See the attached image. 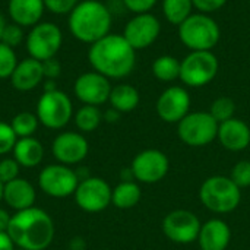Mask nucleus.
<instances>
[{
    "label": "nucleus",
    "mask_w": 250,
    "mask_h": 250,
    "mask_svg": "<svg viewBox=\"0 0 250 250\" xmlns=\"http://www.w3.org/2000/svg\"><path fill=\"white\" fill-rule=\"evenodd\" d=\"M220 70L218 57L212 51H190L180 62V81L190 88L211 83Z\"/></svg>",
    "instance_id": "nucleus-6"
},
{
    "label": "nucleus",
    "mask_w": 250,
    "mask_h": 250,
    "mask_svg": "<svg viewBox=\"0 0 250 250\" xmlns=\"http://www.w3.org/2000/svg\"><path fill=\"white\" fill-rule=\"evenodd\" d=\"M142 198L141 188L136 182H120L111 193V204L119 209H130L139 204Z\"/></svg>",
    "instance_id": "nucleus-25"
},
{
    "label": "nucleus",
    "mask_w": 250,
    "mask_h": 250,
    "mask_svg": "<svg viewBox=\"0 0 250 250\" xmlns=\"http://www.w3.org/2000/svg\"><path fill=\"white\" fill-rule=\"evenodd\" d=\"M18 64L15 48L0 42V79H10Z\"/></svg>",
    "instance_id": "nucleus-31"
},
{
    "label": "nucleus",
    "mask_w": 250,
    "mask_h": 250,
    "mask_svg": "<svg viewBox=\"0 0 250 250\" xmlns=\"http://www.w3.org/2000/svg\"><path fill=\"white\" fill-rule=\"evenodd\" d=\"M113 16L110 9L98 0L79 1L69 13V31L81 42L94 44L110 34Z\"/></svg>",
    "instance_id": "nucleus-3"
},
{
    "label": "nucleus",
    "mask_w": 250,
    "mask_h": 250,
    "mask_svg": "<svg viewBox=\"0 0 250 250\" xmlns=\"http://www.w3.org/2000/svg\"><path fill=\"white\" fill-rule=\"evenodd\" d=\"M161 22L151 12L133 15L123 29L125 40L138 51L151 47L160 37Z\"/></svg>",
    "instance_id": "nucleus-14"
},
{
    "label": "nucleus",
    "mask_w": 250,
    "mask_h": 250,
    "mask_svg": "<svg viewBox=\"0 0 250 250\" xmlns=\"http://www.w3.org/2000/svg\"><path fill=\"white\" fill-rule=\"evenodd\" d=\"M190 94L186 88L173 85L166 88L157 103L155 110L158 117L166 123H179L185 116L190 113Z\"/></svg>",
    "instance_id": "nucleus-15"
},
{
    "label": "nucleus",
    "mask_w": 250,
    "mask_h": 250,
    "mask_svg": "<svg viewBox=\"0 0 250 250\" xmlns=\"http://www.w3.org/2000/svg\"><path fill=\"white\" fill-rule=\"evenodd\" d=\"M67 250H69V249H67Z\"/></svg>",
    "instance_id": "nucleus-49"
},
{
    "label": "nucleus",
    "mask_w": 250,
    "mask_h": 250,
    "mask_svg": "<svg viewBox=\"0 0 250 250\" xmlns=\"http://www.w3.org/2000/svg\"><path fill=\"white\" fill-rule=\"evenodd\" d=\"M202 223L199 217L188 209L168 212L161 224L164 236L176 245H190L198 240Z\"/></svg>",
    "instance_id": "nucleus-10"
},
{
    "label": "nucleus",
    "mask_w": 250,
    "mask_h": 250,
    "mask_svg": "<svg viewBox=\"0 0 250 250\" xmlns=\"http://www.w3.org/2000/svg\"><path fill=\"white\" fill-rule=\"evenodd\" d=\"M13 158L18 161L21 167L25 168H32L37 167L42 158H44V146L42 144L34 138H19L15 144V148L12 151Z\"/></svg>",
    "instance_id": "nucleus-23"
},
{
    "label": "nucleus",
    "mask_w": 250,
    "mask_h": 250,
    "mask_svg": "<svg viewBox=\"0 0 250 250\" xmlns=\"http://www.w3.org/2000/svg\"><path fill=\"white\" fill-rule=\"evenodd\" d=\"M42 88H44V92H51V91L59 89L54 79H44V81H42Z\"/></svg>",
    "instance_id": "nucleus-44"
},
{
    "label": "nucleus",
    "mask_w": 250,
    "mask_h": 250,
    "mask_svg": "<svg viewBox=\"0 0 250 250\" xmlns=\"http://www.w3.org/2000/svg\"><path fill=\"white\" fill-rule=\"evenodd\" d=\"M236 113V103L230 97H218L212 101L209 107V114L220 123L227 122L234 117Z\"/></svg>",
    "instance_id": "nucleus-30"
},
{
    "label": "nucleus",
    "mask_w": 250,
    "mask_h": 250,
    "mask_svg": "<svg viewBox=\"0 0 250 250\" xmlns=\"http://www.w3.org/2000/svg\"><path fill=\"white\" fill-rule=\"evenodd\" d=\"M19 170L21 166L18 164V161L15 158H3L0 160V180L4 183L15 180L19 177Z\"/></svg>",
    "instance_id": "nucleus-35"
},
{
    "label": "nucleus",
    "mask_w": 250,
    "mask_h": 250,
    "mask_svg": "<svg viewBox=\"0 0 250 250\" xmlns=\"http://www.w3.org/2000/svg\"><path fill=\"white\" fill-rule=\"evenodd\" d=\"M79 185L76 171L64 164H50L38 174L40 189L51 198H67Z\"/></svg>",
    "instance_id": "nucleus-11"
},
{
    "label": "nucleus",
    "mask_w": 250,
    "mask_h": 250,
    "mask_svg": "<svg viewBox=\"0 0 250 250\" xmlns=\"http://www.w3.org/2000/svg\"><path fill=\"white\" fill-rule=\"evenodd\" d=\"M86 243L82 237H73L69 243V250H85Z\"/></svg>",
    "instance_id": "nucleus-43"
},
{
    "label": "nucleus",
    "mask_w": 250,
    "mask_h": 250,
    "mask_svg": "<svg viewBox=\"0 0 250 250\" xmlns=\"http://www.w3.org/2000/svg\"><path fill=\"white\" fill-rule=\"evenodd\" d=\"M120 116H122V113H119V111L114 110V108H110V110H107V111L103 114V119H104L105 122H108V123H116V122L120 119Z\"/></svg>",
    "instance_id": "nucleus-42"
},
{
    "label": "nucleus",
    "mask_w": 250,
    "mask_h": 250,
    "mask_svg": "<svg viewBox=\"0 0 250 250\" xmlns=\"http://www.w3.org/2000/svg\"><path fill=\"white\" fill-rule=\"evenodd\" d=\"M217 139L231 152L245 151L250 145V127L249 125L240 119H230L218 125V135Z\"/></svg>",
    "instance_id": "nucleus-18"
},
{
    "label": "nucleus",
    "mask_w": 250,
    "mask_h": 250,
    "mask_svg": "<svg viewBox=\"0 0 250 250\" xmlns=\"http://www.w3.org/2000/svg\"><path fill=\"white\" fill-rule=\"evenodd\" d=\"M249 3H250V0H249Z\"/></svg>",
    "instance_id": "nucleus-47"
},
{
    "label": "nucleus",
    "mask_w": 250,
    "mask_h": 250,
    "mask_svg": "<svg viewBox=\"0 0 250 250\" xmlns=\"http://www.w3.org/2000/svg\"><path fill=\"white\" fill-rule=\"evenodd\" d=\"M161 9L164 18L171 25L179 26L193 13V3L192 0H163Z\"/></svg>",
    "instance_id": "nucleus-27"
},
{
    "label": "nucleus",
    "mask_w": 250,
    "mask_h": 250,
    "mask_svg": "<svg viewBox=\"0 0 250 250\" xmlns=\"http://www.w3.org/2000/svg\"><path fill=\"white\" fill-rule=\"evenodd\" d=\"M88 60L92 69L108 79L129 76L136 66V50L122 34H108L89 45Z\"/></svg>",
    "instance_id": "nucleus-1"
},
{
    "label": "nucleus",
    "mask_w": 250,
    "mask_h": 250,
    "mask_svg": "<svg viewBox=\"0 0 250 250\" xmlns=\"http://www.w3.org/2000/svg\"><path fill=\"white\" fill-rule=\"evenodd\" d=\"M45 10L54 15H69L72 9L79 3V0H42Z\"/></svg>",
    "instance_id": "nucleus-36"
},
{
    "label": "nucleus",
    "mask_w": 250,
    "mask_h": 250,
    "mask_svg": "<svg viewBox=\"0 0 250 250\" xmlns=\"http://www.w3.org/2000/svg\"><path fill=\"white\" fill-rule=\"evenodd\" d=\"M3 188H4V185H3V182L0 180V202L3 201Z\"/></svg>",
    "instance_id": "nucleus-46"
},
{
    "label": "nucleus",
    "mask_w": 250,
    "mask_h": 250,
    "mask_svg": "<svg viewBox=\"0 0 250 250\" xmlns=\"http://www.w3.org/2000/svg\"><path fill=\"white\" fill-rule=\"evenodd\" d=\"M37 192L34 185L22 177H18L15 180H10L4 183L3 188V202L12 208L15 212L28 209L31 207H35Z\"/></svg>",
    "instance_id": "nucleus-20"
},
{
    "label": "nucleus",
    "mask_w": 250,
    "mask_h": 250,
    "mask_svg": "<svg viewBox=\"0 0 250 250\" xmlns=\"http://www.w3.org/2000/svg\"><path fill=\"white\" fill-rule=\"evenodd\" d=\"M16 246L7 231H0V250H15Z\"/></svg>",
    "instance_id": "nucleus-40"
},
{
    "label": "nucleus",
    "mask_w": 250,
    "mask_h": 250,
    "mask_svg": "<svg viewBox=\"0 0 250 250\" xmlns=\"http://www.w3.org/2000/svg\"><path fill=\"white\" fill-rule=\"evenodd\" d=\"M42 63V72H44V79H57L62 73V64L56 57L47 59Z\"/></svg>",
    "instance_id": "nucleus-39"
},
{
    "label": "nucleus",
    "mask_w": 250,
    "mask_h": 250,
    "mask_svg": "<svg viewBox=\"0 0 250 250\" xmlns=\"http://www.w3.org/2000/svg\"><path fill=\"white\" fill-rule=\"evenodd\" d=\"M45 12L42 0H9L7 13L13 23L22 28H32L41 22Z\"/></svg>",
    "instance_id": "nucleus-21"
},
{
    "label": "nucleus",
    "mask_w": 250,
    "mask_h": 250,
    "mask_svg": "<svg viewBox=\"0 0 250 250\" xmlns=\"http://www.w3.org/2000/svg\"><path fill=\"white\" fill-rule=\"evenodd\" d=\"M192 3H193V9H196L199 13L211 15L223 9L227 0H192Z\"/></svg>",
    "instance_id": "nucleus-37"
},
{
    "label": "nucleus",
    "mask_w": 250,
    "mask_h": 250,
    "mask_svg": "<svg viewBox=\"0 0 250 250\" xmlns=\"http://www.w3.org/2000/svg\"><path fill=\"white\" fill-rule=\"evenodd\" d=\"M44 81V72H42V63L28 57L22 62H18L12 76L10 82L15 89L21 92H28L37 88Z\"/></svg>",
    "instance_id": "nucleus-22"
},
{
    "label": "nucleus",
    "mask_w": 250,
    "mask_h": 250,
    "mask_svg": "<svg viewBox=\"0 0 250 250\" xmlns=\"http://www.w3.org/2000/svg\"><path fill=\"white\" fill-rule=\"evenodd\" d=\"M125 7L127 10H130L133 15H138V13H146L149 12L158 0H122Z\"/></svg>",
    "instance_id": "nucleus-38"
},
{
    "label": "nucleus",
    "mask_w": 250,
    "mask_h": 250,
    "mask_svg": "<svg viewBox=\"0 0 250 250\" xmlns=\"http://www.w3.org/2000/svg\"><path fill=\"white\" fill-rule=\"evenodd\" d=\"M230 179L240 188H249L250 186V161L249 160H242L234 164L230 173Z\"/></svg>",
    "instance_id": "nucleus-32"
},
{
    "label": "nucleus",
    "mask_w": 250,
    "mask_h": 250,
    "mask_svg": "<svg viewBox=\"0 0 250 250\" xmlns=\"http://www.w3.org/2000/svg\"><path fill=\"white\" fill-rule=\"evenodd\" d=\"M89 145L86 138L78 132H62L51 144L53 157L64 166H75L83 161L88 155Z\"/></svg>",
    "instance_id": "nucleus-17"
},
{
    "label": "nucleus",
    "mask_w": 250,
    "mask_h": 250,
    "mask_svg": "<svg viewBox=\"0 0 250 250\" xmlns=\"http://www.w3.org/2000/svg\"><path fill=\"white\" fill-rule=\"evenodd\" d=\"M141 101L139 91L129 83H119L111 88L108 103L111 108L117 110L119 113H130L133 111Z\"/></svg>",
    "instance_id": "nucleus-24"
},
{
    "label": "nucleus",
    "mask_w": 250,
    "mask_h": 250,
    "mask_svg": "<svg viewBox=\"0 0 250 250\" xmlns=\"http://www.w3.org/2000/svg\"><path fill=\"white\" fill-rule=\"evenodd\" d=\"M111 186L101 177L89 176L81 180L73 198L76 205L85 212H101L111 204Z\"/></svg>",
    "instance_id": "nucleus-12"
},
{
    "label": "nucleus",
    "mask_w": 250,
    "mask_h": 250,
    "mask_svg": "<svg viewBox=\"0 0 250 250\" xmlns=\"http://www.w3.org/2000/svg\"><path fill=\"white\" fill-rule=\"evenodd\" d=\"M25 40V35H23V28L16 25V23H6L4 29H3V34H1V40L0 42L12 47V48H16L18 45H21V42Z\"/></svg>",
    "instance_id": "nucleus-33"
},
{
    "label": "nucleus",
    "mask_w": 250,
    "mask_h": 250,
    "mask_svg": "<svg viewBox=\"0 0 250 250\" xmlns=\"http://www.w3.org/2000/svg\"><path fill=\"white\" fill-rule=\"evenodd\" d=\"M75 125L81 132H94L103 122V113L95 105H86L83 104L76 113H75Z\"/></svg>",
    "instance_id": "nucleus-28"
},
{
    "label": "nucleus",
    "mask_w": 250,
    "mask_h": 250,
    "mask_svg": "<svg viewBox=\"0 0 250 250\" xmlns=\"http://www.w3.org/2000/svg\"><path fill=\"white\" fill-rule=\"evenodd\" d=\"M177 135L188 146L202 148L217 139L218 122L209 111H190L177 123Z\"/></svg>",
    "instance_id": "nucleus-7"
},
{
    "label": "nucleus",
    "mask_w": 250,
    "mask_h": 250,
    "mask_svg": "<svg viewBox=\"0 0 250 250\" xmlns=\"http://www.w3.org/2000/svg\"><path fill=\"white\" fill-rule=\"evenodd\" d=\"M4 26H6V21H4L3 15L0 13V40H1V34H3V29H4Z\"/></svg>",
    "instance_id": "nucleus-45"
},
{
    "label": "nucleus",
    "mask_w": 250,
    "mask_h": 250,
    "mask_svg": "<svg viewBox=\"0 0 250 250\" xmlns=\"http://www.w3.org/2000/svg\"><path fill=\"white\" fill-rule=\"evenodd\" d=\"M111 88L110 79L95 70L79 75L73 83V92L76 98L86 105L95 107H100L108 101Z\"/></svg>",
    "instance_id": "nucleus-16"
},
{
    "label": "nucleus",
    "mask_w": 250,
    "mask_h": 250,
    "mask_svg": "<svg viewBox=\"0 0 250 250\" xmlns=\"http://www.w3.org/2000/svg\"><path fill=\"white\" fill-rule=\"evenodd\" d=\"M18 141L16 133L13 132L10 123L0 122V155H7L13 151Z\"/></svg>",
    "instance_id": "nucleus-34"
},
{
    "label": "nucleus",
    "mask_w": 250,
    "mask_h": 250,
    "mask_svg": "<svg viewBox=\"0 0 250 250\" xmlns=\"http://www.w3.org/2000/svg\"><path fill=\"white\" fill-rule=\"evenodd\" d=\"M130 170L133 173V179L139 183L154 185L168 174L170 160L160 149H144L133 158Z\"/></svg>",
    "instance_id": "nucleus-13"
},
{
    "label": "nucleus",
    "mask_w": 250,
    "mask_h": 250,
    "mask_svg": "<svg viewBox=\"0 0 250 250\" xmlns=\"http://www.w3.org/2000/svg\"><path fill=\"white\" fill-rule=\"evenodd\" d=\"M7 234L21 250H44L54 239V223L48 212L31 207L12 215Z\"/></svg>",
    "instance_id": "nucleus-2"
},
{
    "label": "nucleus",
    "mask_w": 250,
    "mask_h": 250,
    "mask_svg": "<svg viewBox=\"0 0 250 250\" xmlns=\"http://www.w3.org/2000/svg\"><path fill=\"white\" fill-rule=\"evenodd\" d=\"M199 201L214 214H229L239 208L242 189L227 176H211L199 188Z\"/></svg>",
    "instance_id": "nucleus-4"
},
{
    "label": "nucleus",
    "mask_w": 250,
    "mask_h": 250,
    "mask_svg": "<svg viewBox=\"0 0 250 250\" xmlns=\"http://www.w3.org/2000/svg\"><path fill=\"white\" fill-rule=\"evenodd\" d=\"M38 122L47 129H63L73 117V104L69 95L60 89L42 92L35 111Z\"/></svg>",
    "instance_id": "nucleus-8"
},
{
    "label": "nucleus",
    "mask_w": 250,
    "mask_h": 250,
    "mask_svg": "<svg viewBox=\"0 0 250 250\" xmlns=\"http://www.w3.org/2000/svg\"><path fill=\"white\" fill-rule=\"evenodd\" d=\"M179 38L190 51H212L220 42L221 29L211 15L196 12L179 25Z\"/></svg>",
    "instance_id": "nucleus-5"
},
{
    "label": "nucleus",
    "mask_w": 250,
    "mask_h": 250,
    "mask_svg": "<svg viewBox=\"0 0 250 250\" xmlns=\"http://www.w3.org/2000/svg\"><path fill=\"white\" fill-rule=\"evenodd\" d=\"M196 242L201 250H227L231 242L230 226L221 218H211L202 224Z\"/></svg>",
    "instance_id": "nucleus-19"
},
{
    "label": "nucleus",
    "mask_w": 250,
    "mask_h": 250,
    "mask_svg": "<svg viewBox=\"0 0 250 250\" xmlns=\"http://www.w3.org/2000/svg\"><path fill=\"white\" fill-rule=\"evenodd\" d=\"M38 125H40V122H38L37 114L31 113V111L18 113L10 122V126H12L13 132L16 133L18 139L34 136L35 130L38 129Z\"/></svg>",
    "instance_id": "nucleus-29"
},
{
    "label": "nucleus",
    "mask_w": 250,
    "mask_h": 250,
    "mask_svg": "<svg viewBox=\"0 0 250 250\" xmlns=\"http://www.w3.org/2000/svg\"><path fill=\"white\" fill-rule=\"evenodd\" d=\"M19 250H21V249H19Z\"/></svg>",
    "instance_id": "nucleus-48"
},
{
    "label": "nucleus",
    "mask_w": 250,
    "mask_h": 250,
    "mask_svg": "<svg viewBox=\"0 0 250 250\" xmlns=\"http://www.w3.org/2000/svg\"><path fill=\"white\" fill-rule=\"evenodd\" d=\"M10 218H12V215L6 209L0 208V231H7L9 224H10Z\"/></svg>",
    "instance_id": "nucleus-41"
},
{
    "label": "nucleus",
    "mask_w": 250,
    "mask_h": 250,
    "mask_svg": "<svg viewBox=\"0 0 250 250\" xmlns=\"http://www.w3.org/2000/svg\"><path fill=\"white\" fill-rule=\"evenodd\" d=\"M62 42V29L53 22H38L25 37V45L29 57L38 62L56 57Z\"/></svg>",
    "instance_id": "nucleus-9"
},
{
    "label": "nucleus",
    "mask_w": 250,
    "mask_h": 250,
    "mask_svg": "<svg viewBox=\"0 0 250 250\" xmlns=\"http://www.w3.org/2000/svg\"><path fill=\"white\" fill-rule=\"evenodd\" d=\"M151 72L160 82H174L180 79V60L171 54H163L152 62Z\"/></svg>",
    "instance_id": "nucleus-26"
}]
</instances>
